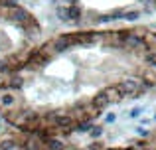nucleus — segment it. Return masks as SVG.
<instances>
[{
  "label": "nucleus",
  "instance_id": "nucleus-1",
  "mask_svg": "<svg viewBox=\"0 0 156 150\" xmlns=\"http://www.w3.org/2000/svg\"><path fill=\"white\" fill-rule=\"evenodd\" d=\"M117 89L121 91L122 97H134V95H138V91H140V81L134 79V77H129V79L121 81V83L117 85Z\"/></svg>",
  "mask_w": 156,
  "mask_h": 150
},
{
  "label": "nucleus",
  "instance_id": "nucleus-2",
  "mask_svg": "<svg viewBox=\"0 0 156 150\" xmlns=\"http://www.w3.org/2000/svg\"><path fill=\"white\" fill-rule=\"evenodd\" d=\"M109 105H111V97L107 95L105 91L103 93H97V95L93 97V107L99 109V111H101V109H107Z\"/></svg>",
  "mask_w": 156,
  "mask_h": 150
},
{
  "label": "nucleus",
  "instance_id": "nucleus-3",
  "mask_svg": "<svg viewBox=\"0 0 156 150\" xmlns=\"http://www.w3.org/2000/svg\"><path fill=\"white\" fill-rule=\"evenodd\" d=\"M71 46H73V38H71V36H61V38H57V40H55V44H53V47H55L57 51L69 50Z\"/></svg>",
  "mask_w": 156,
  "mask_h": 150
},
{
  "label": "nucleus",
  "instance_id": "nucleus-4",
  "mask_svg": "<svg viewBox=\"0 0 156 150\" xmlns=\"http://www.w3.org/2000/svg\"><path fill=\"white\" fill-rule=\"evenodd\" d=\"M12 20L14 22H18V24H26V22H30V14H28L24 8H14V12H12Z\"/></svg>",
  "mask_w": 156,
  "mask_h": 150
},
{
  "label": "nucleus",
  "instance_id": "nucleus-5",
  "mask_svg": "<svg viewBox=\"0 0 156 150\" xmlns=\"http://www.w3.org/2000/svg\"><path fill=\"white\" fill-rule=\"evenodd\" d=\"M55 119V123H57V127H71V117H67V115H55L53 117Z\"/></svg>",
  "mask_w": 156,
  "mask_h": 150
},
{
  "label": "nucleus",
  "instance_id": "nucleus-6",
  "mask_svg": "<svg viewBox=\"0 0 156 150\" xmlns=\"http://www.w3.org/2000/svg\"><path fill=\"white\" fill-rule=\"evenodd\" d=\"M81 18V8L77 6H69V20H79Z\"/></svg>",
  "mask_w": 156,
  "mask_h": 150
},
{
  "label": "nucleus",
  "instance_id": "nucleus-7",
  "mask_svg": "<svg viewBox=\"0 0 156 150\" xmlns=\"http://www.w3.org/2000/svg\"><path fill=\"white\" fill-rule=\"evenodd\" d=\"M55 14H57V18L59 20H69V8H63V6H57V10H55Z\"/></svg>",
  "mask_w": 156,
  "mask_h": 150
},
{
  "label": "nucleus",
  "instance_id": "nucleus-8",
  "mask_svg": "<svg viewBox=\"0 0 156 150\" xmlns=\"http://www.w3.org/2000/svg\"><path fill=\"white\" fill-rule=\"evenodd\" d=\"M14 95H10V93H6V95H2V99H0V103L4 105V107H12L14 105Z\"/></svg>",
  "mask_w": 156,
  "mask_h": 150
},
{
  "label": "nucleus",
  "instance_id": "nucleus-9",
  "mask_svg": "<svg viewBox=\"0 0 156 150\" xmlns=\"http://www.w3.org/2000/svg\"><path fill=\"white\" fill-rule=\"evenodd\" d=\"M48 148L50 150H63V144L55 138H48Z\"/></svg>",
  "mask_w": 156,
  "mask_h": 150
},
{
  "label": "nucleus",
  "instance_id": "nucleus-10",
  "mask_svg": "<svg viewBox=\"0 0 156 150\" xmlns=\"http://www.w3.org/2000/svg\"><path fill=\"white\" fill-rule=\"evenodd\" d=\"M138 16H140V14H138L136 10H130V12H125V20H129V22H136V20H138Z\"/></svg>",
  "mask_w": 156,
  "mask_h": 150
},
{
  "label": "nucleus",
  "instance_id": "nucleus-11",
  "mask_svg": "<svg viewBox=\"0 0 156 150\" xmlns=\"http://www.w3.org/2000/svg\"><path fill=\"white\" fill-rule=\"evenodd\" d=\"M109 20H125V12H122V10H115V12H111Z\"/></svg>",
  "mask_w": 156,
  "mask_h": 150
},
{
  "label": "nucleus",
  "instance_id": "nucleus-12",
  "mask_svg": "<svg viewBox=\"0 0 156 150\" xmlns=\"http://www.w3.org/2000/svg\"><path fill=\"white\" fill-rule=\"evenodd\" d=\"M91 128H93V127H91V123H81L79 127L75 128V131H77V132H89Z\"/></svg>",
  "mask_w": 156,
  "mask_h": 150
},
{
  "label": "nucleus",
  "instance_id": "nucleus-13",
  "mask_svg": "<svg viewBox=\"0 0 156 150\" xmlns=\"http://www.w3.org/2000/svg\"><path fill=\"white\" fill-rule=\"evenodd\" d=\"M144 61L156 67V54H146V55H144Z\"/></svg>",
  "mask_w": 156,
  "mask_h": 150
},
{
  "label": "nucleus",
  "instance_id": "nucleus-14",
  "mask_svg": "<svg viewBox=\"0 0 156 150\" xmlns=\"http://www.w3.org/2000/svg\"><path fill=\"white\" fill-rule=\"evenodd\" d=\"M14 148V142L12 140H4V142H0V150H12Z\"/></svg>",
  "mask_w": 156,
  "mask_h": 150
},
{
  "label": "nucleus",
  "instance_id": "nucleus-15",
  "mask_svg": "<svg viewBox=\"0 0 156 150\" xmlns=\"http://www.w3.org/2000/svg\"><path fill=\"white\" fill-rule=\"evenodd\" d=\"M10 87L20 89V87H22V77H14V79H12V83H10Z\"/></svg>",
  "mask_w": 156,
  "mask_h": 150
},
{
  "label": "nucleus",
  "instance_id": "nucleus-16",
  "mask_svg": "<svg viewBox=\"0 0 156 150\" xmlns=\"http://www.w3.org/2000/svg\"><path fill=\"white\" fill-rule=\"evenodd\" d=\"M91 134H93V136L97 138V136H101V134H103V128H101V127H95V128L91 131Z\"/></svg>",
  "mask_w": 156,
  "mask_h": 150
},
{
  "label": "nucleus",
  "instance_id": "nucleus-17",
  "mask_svg": "<svg viewBox=\"0 0 156 150\" xmlns=\"http://www.w3.org/2000/svg\"><path fill=\"white\" fill-rule=\"evenodd\" d=\"M140 113H142V109H140V107H136V109H133V111H130V117H133V119H136Z\"/></svg>",
  "mask_w": 156,
  "mask_h": 150
},
{
  "label": "nucleus",
  "instance_id": "nucleus-18",
  "mask_svg": "<svg viewBox=\"0 0 156 150\" xmlns=\"http://www.w3.org/2000/svg\"><path fill=\"white\" fill-rule=\"evenodd\" d=\"M138 134H140V136H146V134H148V132H146L144 128H138Z\"/></svg>",
  "mask_w": 156,
  "mask_h": 150
},
{
  "label": "nucleus",
  "instance_id": "nucleus-19",
  "mask_svg": "<svg viewBox=\"0 0 156 150\" xmlns=\"http://www.w3.org/2000/svg\"><path fill=\"white\" fill-rule=\"evenodd\" d=\"M115 120V115H107V123H113Z\"/></svg>",
  "mask_w": 156,
  "mask_h": 150
},
{
  "label": "nucleus",
  "instance_id": "nucleus-20",
  "mask_svg": "<svg viewBox=\"0 0 156 150\" xmlns=\"http://www.w3.org/2000/svg\"><path fill=\"white\" fill-rule=\"evenodd\" d=\"M63 2H69L71 6H75V2H77V0H63Z\"/></svg>",
  "mask_w": 156,
  "mask_h": 150
},
{
  "label": "nucleus",
  "instance_id": "nucleus-21",
  "mask_svg": "<svg viewBox=\"0 0 156 150\" xmlns=\"http://www.w3.org/2000/svg\"><path fill=\"white\" fill-rule=\"evenodd\" d=\"M126 150H136V148H126Z\"/></svg>",
  "mask_w": 156,
  "mask_h": 150
},
{
  "label": "nucleus",
  "instance_id": "nucleus-22",
  "mask_svg": "<svg viewBox=\"0 0 156 150\" xmlns=\"http://www.w3.org/2000/svg\"><path fill=\"white\" fill-rule=\"evenodd\" d=\"M154 120H156V115H154Z\"/></svg>",
  "mask_w": 156,
  "mask_h": 150
}]
</instances>
